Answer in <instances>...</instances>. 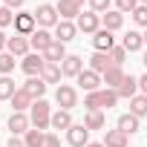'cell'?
Segmentation results:
<instances>
[{"label":"cell","instance_id":"44dd1931","mask_svg":"<svg viewBox=\"0 0 147 147\" xmlns=\"http://www.w3.org/2000/svg\"><path fill=\"white\" fill-rule=\"evenodd\" d=\"M69 52H66V43H61V40H52L49 43V49L43 52V58L49 61V63H63V58H66Z\"/></svg>","mask_w":147,"mask_h":147},{"label":"cell","instance_id":"ba28073f","mask_svg":"<svg viewBox=\"0 0 147 147\" xmlns=\"http://www.w3.org/2000/svg\"><path fill=\"white\" fill-rule=\"evenodd\" d=\"M75 81H78V87H81L84 92H98V90H104V87H101V84H104L101 75H98V72H92V69H84Z\"/></svg>","mask_w":147,"mask_h":147},{"label":"cell","instance_id":"8d00e7d4","mask_svg":"<svg viewBox=\"0 0 147 147\" xmlns=\"http://www.w3.org/2000/svg\"><path fill=\"white\" fill-rule=\"evenodd\" d=\"M115 9H118L121 15H133V12L138 9V0H115Z\"/></svg>","mask_w":147,"mask_h":147},{"label":"cell","instance_id":"7bdbcfd3","mask_svg":"<svg viewBox=\"0 0 147 147\" xmlns=\"http://www.w3.org/2000/svg\"><path fill=\"white\" fill-rule=\"evenodd\" d=\"M138 92L147 95V72H144V75H138Z\"/></svg>","mask_w":147,"mask_h":147},{"label":"cell","instance_id":"b9f144b4","mask_svg":"<svg viewBox=\"0 0 147 147\" xmlns=\"http://www.w3.org/2000/svg\"><path fill=\"white\" fill-rule=\"evenodd\" d=\"M6 147H26V141H23L20 136H12V138L6 141Z\"/></svg>","mask_w":147,"mask_h":147},{"label":"cell","instance_id":"e0dca14e","mask_svg":"<svg viewBox=\"0 0 147 147\" xmlns=\"http://www.w3.org/2000/svg\"><path fill=\"white\" fill-rule=\"evenodd\" d=\"M9 104H12V113H26V110H32L35 98H32V95H29V92L20 87V90L12 95V101H9Z\"/></svg>","mask_w":147,"mask_h":147},{"label":"cell","instance_id":"f546056e","mask_svg":"<svg viewBox=\"0 0 147 147\" xmlns=\"http://www.w3.org/2000/svg\"><path fill=\"white\" fill-rule=\"evenodd\" d=\"M130 113L136 115V118H147V95H136L133 101H130Z\"/></svg>","mask_w":147,"mask_h":147},{"label":"cell","instance_id":"d4e9b609","mask_svg":"<svg viewBox=\"0 0 147 147\" xmlns=\"http://www.w3.org/2000/svg\"><path fill=\"white\" fill-rule=\"evenodd\" d=\"M138 121H141V118H136L133 113H124V115H118L115 127H118L121 133H127V136H136V133H138Z\"/></svg>","mask_w":147,"mask_h":147},{"label":"cell","instance_id":"cb8c5ba5","mask_svg":"<svg viewBox=\"0 0 147 147\" xmlns=\"http://www.w3.org/2000/svg\"><path fill=\"white\" fill-rule=\"evenodd\" d=\"M84 127L92 133V130H104L107 127V118H104V110H90L84 115Z\"/></svg>","mask_w":147,"mask_h":147},{"label":"cell","instance_id":"8992f818","mask_svg":"<svg viewBox=\"0 0 147 147\" xmlns=\"http://www.w3.org/2000/svg\"><path fill=\"white\" fill-rule=\"evenodd\" d=\"M75 26H78V32H84V35H95L98 29H101V15H95V12H81L78 15V20H75Z\"/></svg>","mask_w":147,"mask_h":147},{"label":"cell","instance_id":"681fc988","mask_svg":"<svg viewBox=\"0 0 147 147\" xmlns=\"http://www.w3.org/2000/svg\"><path fill=\"white\" fill-rule=\"evenodd\" d=\"M138 3H141V6H147V0H138Z\"/></svg>","mask_w":147,"mask_h":147},{"label":"cell","instance_id":"6da1fadb","mask_svg":"<svg viewBox=\"0 0 147 147\" xmlns=\"http://www.w3.org/2000/svg\"><path fill=\"white\" fill-rule=\"evenodd\" d=\"M29 118H32V127H38V130L46 133V127H52V107H49V101L38 98L32 104V110H29Z\"/></svg>","mask_w":147,"mask_h":147},{"label":"cell","instance_id":"7c38bea8","mask_svg":"<svg viewBox=\"0 0 147 147\" xmlns=\"http://www.w3.org/2000/svg\"><path fill=\"white\" fill-rule=\"evenodd\" d=\"M6 52H12L15 58H26V55L32 52V43H29V38H23V35H15V38H9V43H6Z\"/></svg>","mask_w":147,"mask_h":147},{"label":"cell","instance_id":"836d02e7","mask_svg":"<svg viewBox=\"0 0 147 147\" xmlns=\"http://www.w3.org/2000/svg\"><path fill=\"white\" fill-rule=\"evenodd\" d=\"M84 107H87V113L90 110H101V90L98 92H84Z\"/></svg>","mask_w":147,"mask_h":147},{"label":"cell","instance_id":"f1b7e54d","mask_svg":"<svg viewBox=\"0 0 147 147\" xmlns=\"http://www.w3.org/2000/svg\"><path fill=\"white\" fill-rule=\"evenodd\" d=\"M20 87L9 78V75H0V101H12V95L18 92Z\"/></svg>","mask_w":147,"mask_h":147},{"label":"cell","instance_id":"f6af8a7d","mask_svg":"<svg viewBox=\"0 0 147 147\" xmlns=\"http://www.w3.org/2000/svg\"><path fill=\"white\" fill-rule=\"evenodd\" d=\"M87 147H104V141H90Z\"/></svg>","mask_w":147,"mask_h":147},{"label":"cell","instance_id":"277c9868","mask_svg":"<svg viewBox=\"0 0 147 147\" xmlns=\"http://www.w3.org/2000/svg\"><path fill=\"white\" fill-rule=\"evenodd\" d=\"M43 66H46V58L40 52H29L26 58H20V69L26 72L29 78H38L40 72H43Z\"/></svg>","mask_w":147,"mask_h":147},{"label":"cell","instance_id":"60d3db41","mask_svg":"<svg viewBox=\"0 0 147 147\" xmlns=\"http://www.w3.org/2000/svg\"><path fill=\"white\" fill-rule=\"evenodd\" d=\"M23 3H26V0H3V6L12 9V12H15V9H23Z\"/></svg>","mask_w":147,"mask_h":147},{"label":"cell","instance_id":"ab89813d","mask_svg":"<svg viewBox=\"0 0 147 147\" xmlns=\"http://www.w3.org/2000/svg\"><path fill=\"white\" fill-rule=\"evenodd\" d=\"M43 147H61V138H58L55 133H46V138H43Z\"/></svg>","mask_w":147,"mask_h":147},{"label":"cell","instance_id":"52a82bcc","mask_svg":"<svg viewBox=\"0 0 147 147\" xmlns=\"http://www.w3.org/2000/svg\"><path fill=\"white\" fill-rule=\"evenodd\" d=\"M66 144H69V147H87V144H90V130H87L84 124H72V127L66 130Z\"/></svg>","mask_w":147,"mask_h":147},{"label":"cell","instance_id":"e575fe53","mask_svg":"<svg viewBox=\"0 0 147 147\" xmlns=\"http://www.w3.org/2000/svg\"><path fill=\"white\" fill-rule=\"evenodd\" d=\"M130 18H133V23H136V26L147 29V6H141V3H138V9H136V12H133Z\"/></svg>","mask_w":147,"mask_h":147},{"label":"cell","instance_id":"5bb4252c","mask_svg":"<svg viewBox=\"0 0 147 147\" xmlns=\"http://www.w3.org/2000/svg\"><path fill=\"white\" fill-rule=\"evenodd\" d=\"M75 35H78V26H75V20H61V23L55 26V40H61V43L75 40Z\"/></svg>","mask_w":147,"mask_h":147},{"label":"cell","instance_id":"3957f363","mask_svg":"<svg viewBox=\"0 0 147 147\" xmlns=\"http://www.w3.org/2000/svg\"><path fill=\"white\" fill-rule=\"evenodd\" d=\"M35 20H38L40 29H55V26L61 23V15H58V9H55L52 3H40V6L35 9Z\"/></svg>","mask_w":147,"mask_h":147},{"label":"cell","instance_id":"d6a6232c","mask_svg":"<svg viewBox=\"0 0 147 147\" xmlns=\"http://www.w3.org/2000/svg\"><path fill=\"white\" fill-rule=\"evenodd\" d=\"M118 104V92L115 90H101V110H110V107H115Z\"/></svg>","mask_w":147,"mask_h":147},{"label":"cell","instance_id":"7402d4cb","mask_svg":"<svg viewBox=\"0 0 147 147\" xmlns=\"http://www.w3.org/2000/svg\"><path fill=\"white\" fill-rule=\"evenodd\" d=\"M101 26L110 29V32H118V29L124 26V15H121L118 9H110L107 15H101Z\"/></svg>","mask_w":147,"mask_h":147},{"label":"cell","instance_id":"f35d334b","mask_svg":"<svg viewBox=\"0 0 147 147\" xmlns=\"http://www.w3.org/2000/svg\"><path fill=\"white\" fill-rule=\"evenodd\" d=\"M6 26H15V12L0 6V29H6Z\"/></svg>","mask_w":147,"mask_h":147},{"label":"cell","instance_id":"9a60e30c","mask_svg":"<svg viewBox=\"0 0 147 147\" xmlns=\"http://www.w3.org/2000/svg\"><path fill=\"white\" fill-rule=\"evenodd\" d=\"M55 9H58L61 20H78V15L84 12L78 3H72V0H58V3H55Z\"/></svg>","mask_w":147,"mask_h":147},{"label":"cell","instance_id":"d590c367","mask_svg":"<svg viewBox=\"0 0 147 147\" xmlns=\"http://www.w3.org/2000/svg\"><path fill=\"white\" fill-rule=\"evenodd\" d=\"M110 6H113V0H90V12H95V15H107Z\"/></svg>","mask_w":147,"mask_h":147},{"label":"cell","instance_id":"7dc6e473","mask_svg":"<svg viewBox=\"0 0 147 147\" xmlns=\"http://www.w3.org/2000/svg\"><path fill=\"white\" fill-rule=\"evenodd\" d=\"M72 3H78V6H84V0H72Z\"/></svg>","mask_w":147,"mask_h":147},{"label":"cell","instance_id":"2e32d148","mask_svg":"<svg viewBox=\"0 0 147 147\" xmlns=\"http://www.w3.org/2000/svg\"><path fill=\"white\" fill-rule=\"evenodd\" d=\"M121 46H124L127 52H144V49H147V46H144V32H136V29H130V32L124 35Z\"/></svg>","mask_w":147,"mask_h":147},{"label":"cell","instance_id":"484cf974","mask_svg":"<svg viewBox=\"0 0 147 147\" xmlns=\"http://www.w3.org/2000/svg\"><path fill=\"white\" fill-rule=\"evenodd\" d=\"M72 124H75V121H72V113L69 110H55L52 113V130H63L66 133Z\"/></svg>","mask_w":147,"mask_h":147},{"label":"cell","instance_id":"4fadbf2b","mask_svg":"<svg viewBox=\"0 0 147 147\" xmlns=\"http://www.w3.org/2000/svg\"><path fill=\"white\" fill-rule=\"evenodd\" d=\"M92 46H95V52H110V49L115 46V38H113V32L101 26V29L92 35Z\"/></svg>","mask_w":147,"mask_h":147},{"label":"cell","instance_id":"30bf717a","mask_svg":"<svg viewBox=\"0 0 147 147\" xmlns=\"http://www.w3.org/2000/svg\"><path fill=\"white\" fill-rule=\"evenodd\" d=\"M52 40H55V38L49 35V29H40V26H38V29H35V32L29 35V43H32V52H40V55H43V52L49 49V43H52Z\"/></svg>","mask_w":147,"mask_h":147},{"label":"cell","instance_id":"c3c4849f","mask_svg":"<svg viewBox=\"0 0 147 147\" xmlns=\"http://www.w3.org/2000/svg\"><path fill=\"white\" fill-rule=\"evenodd\" d=\"M144 46H147V29H144Z\"/></svg>","mask_w":147,"mask_h":147},{"label":"cell","instance_id":"bcb514c9","mask_svg":"<svg viewBox=\"0 0 147 147\" xmlns=\"http://www.w3.org/2000/svg\"><path fill=\"white\" fill-rule=\"evenodd\" d=\"M141 63H144V66H147V49H144V55H141Z\"/></svg>","mask_w":147,"mask_h":147},{"label":"cell","instance_id":"9c48e42d","mask_svg":"<svg viewBox=\"0 0 147 147\" xmlns=\"http://www.w3.org/2000/svg\"><path fill=\"white\" fill-rule=\"evenodd\" d=\"M61 72H63V78H78L84 72V58L81 55H66L63 63H61Z\"/></svg>","mask_w":147,"mask_h":147},{"label":"cell","instance_id":"4dcf8cb0","mask_svg":"<svg viewBox=\"0 0 147 147\" xmlns=\"http://www.w3.org/2000/svg\"><path fill=\"white\" fill-rule=\"evenodd\" d=\"M43 138H46V133H43V130H38V127H32V130L23 136L26 147H43Z\"/></svg>","mask_w":147,"mask_h":147},{"label":"cell","instance_id":"ac0fdd59","mask_svg":"<svg viewBox=\"0 0 147 147\" xmlns=\"http://www.w3.org/2000/svg\"><path fill=\"white\" fill-rule=\"evenodd\" d=\"M104 147H130V136L115 130H104Z\"/></svg>","mask_w":147,"mask_h":147},{"label":"cell","instance_id":"603a6c76","mask_svg":"<svg viewBox=\"0 0 147 147\" xmlns=\"http://www.w3.org/2000/svg\"><path fill=\"white\" fill-rule=\"evenodd\" d=\"M115 92H118V98H127V101H133V98L138 95V78L127 75V78L121 81V87H118Z\"/></svg>","mask_w":147,"mask_h":147},{"label":"cell","instance_id":"4316f807","mask_svg":"<svg viewBox=\"0 0 147 147\" xmlns=\"http://www.w3.org/2000/svg\"><path fill=\"white\" fill-rule=\"evenodd\" d=\"M46 87H49V84H46V81H43V78H40V75H38V78H29V81H26V84H23V90H26V92H29V95H32V98H35V101H38V98H43V95H46Z\"/></svg>","mask_w":147,"mask_h":147},{"label":"cell","instance_id":"1f68e13d","mask_svg":"<svg viewBox=\"0 0 147 147\" xmlns=\"http://www.w3.org/2000/svg\"><path fill=\"white\" fill-rule=\"evenodd\" d=\"M12 72H15V55L0 52V75H12Z\"/></svg>","mask_w":147,"mask_h":147},{"label":"cell","instance_id":"ffe728a7","mask_svg":"<svg viewBox=\"0 0 147 147\" xmlns=\"http://www.w3.org/2000/svg\"><path fill=\"white\" fill-rule=\"evenodd\" d=\"M110 66H115V63L110 61V52H92V58H90V69H92V72L104 75Z\"/></svg>","mask_w":147,"mask_h":147},{"label":"cell","instance_id":"8fae6325","mask_svg":"<svg viewBox=\"0 0 147 147\" xmlns=\"http://www.w3.org/2000/svg\"><path fill=\"white\" fill-rule=\"evenodd\" d=\"M9 130H12V136H26L32 130V118L26 113H12L9 115Z\"/></svg>","mask_w":147,"mask_h":147},{"label":"cell","instance_id":"74e56055","mask_svg":"<svg viewBox=\"0 0 147 147\" xmlns=\"http://www.w3.org/2000/svg\"><path fill=\"white\" fill-rule=\"evenodd\" d=\"M110 61H113L115 66H121V63L127 61V49H124V46H113V49H110Z\"/></svg>","mask_w":147,"mask_h":147},{"label":"cell","instance_id":"d6986e66","mask_svg":"<svg viewBox=\"0 0 147 147\" xmlns=\"http://www.w3.org/2000/svg\"><path fill=\"white\" fill-rule=\"evenodd\" d=\"M124 78H127V72H124L121 66H110V69L104 72V75H101V81L107 84V90H118Z\"/></svg>","mask_w":147,"mask_h":147},{"label":"cell","instance_id":"7a4b0ae2","mask_svg":"<svg viewBox=\"0 0 147 147\" xmlns=\"http://www.w3.org/2000/svg\"><path fill=\"white\" fill-rule=\"evenodd\" d=\"M55 104H58V110H75L78 107V90L72 87V84H58V90H55Z\"/></svg>","mask_w":147,"mask_h":147},{"label":"cell","instance_id":"5b68a950","mask_svg":"<svg viewBox=\"0 0 147 147\" xmlns=\"http://www.w3.org/2000/svg\"><path fill=\"white\" fill-rule=\"evenodd\" d=\"M35 29H38L35 12H18V15H15V35H23V38H29Z\"/></svg>","mask_w":147,"mask_h":147},{"label":"cell","instance_id":"83f0119b","mask_svg":"<svg viewBox=\"0 0 147 147\" xmlns=\"http://www.w3.org/2000/svg\"><path fill=\"white\" fill-rule=\"evenodd\" d=\"M40 78H43L46 84H61V78H63L61 63H49V61H46V66H43V72H40Z\"/></svg>","mask_w":147,"mask_h":147},{"label":"cell","instance_id":"ee69618b","mask_svg":"<svg viewBox=\"0 0 147 147\" xmlns=\"http://www.w3.org/2000/svg\"><path fill=\"white\" fill-rule=\"evenodd\" d=\"M6 43H9V38H6L3 29H0V52H6Z\"/></svg>","mask_w":147,"mask_h":147}]
</instances>
